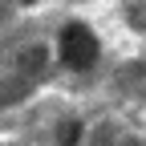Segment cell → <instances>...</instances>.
<instances>
[{"label":"cell","mask_w":146,"mask_h":146,"mask_svg":"<svg viewBox=\"0 0 146 146\" xmlns=\"http://www.w3.org/2000/svg\"><path fill=\"white\" fill-rule=\"evenodd\" d=\"M65 57L73 65H89L94 61V36H89L85 29H69L65 33Z\"/></svg>","instance_id":"1"}]
</instances>
